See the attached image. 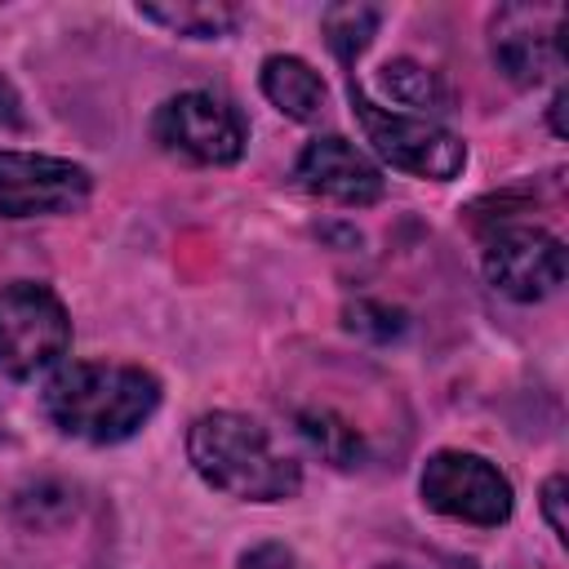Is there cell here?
I'll return each instance as SVG.
<instances>
[{
	"label": "cell",
	"mask_w": 569,
	"mask_h": 569,
	"mask_svg": "<svg viewBox=\"0 0 569 569\" xmlns=\"http://www.w3.org/2000/svg\"><path fill=\"white\" fill-rule=\"evenodd\" d=\"M71 347V320L49 284L13 280L0 284V373L27 382L62 365Z\"/></svg>",
	"instance_id": "obj_3"
},
{
	"label": "cell",
	"mask_w": 569,
	"mask_h": 569,
	"mask_svg": "<svg viewBox=\"0 0 569 569\" xmlns=\"http://www.w3.org/2000/svg\"><path fill=\"white\" fill-rule=\"evenodd\" d=\"M293 178L302 191L320 196V200H333V204H373L382 196V173L373 160H365L347 138L329 133V138H316L302 147L298 164H293Z\"/></svg>",
	"instance_id": "obj_10"
},
{
	"label": "cell",
	"mask_w": 569,
	"mask_h": 569,
	"mask_svg": "<svg viewBox=\"0 0 569 569\" xmlns=\"http://www.w3.org/2000/svg\"><path fill=\"white\" fill-rule=\"evenodd\" d=\"M160 405L156 373L138 365H107V360H71L58 365L44 382V413L62 436L89 445L129 440Z\"/></svg>",
	"instance_id": "obj_1"
},
{
	"label": "cell",
	"mask_w": 569,
	"mask_h": 569,
	"mask_svg": "<svg viewBox=\"0 0 569 569\" xmlns=\"http://www.w3.org/2000/svg\"><path fill=\"white\" fill-rule=\"evenodd\" d=\"M565 476H551L547 485H542V516H547V525H551V533L556 538H569V520H565Z\"/></svg>",
	"instance_id": "obj_17"
},
{
	"label": "cell",
	"mask_w": 569,
	"mask_h": 569,
	"mask_svg": "<svg viewBox=\"0 0 569 569\" xmlns=\"http://www.w3.org/2000/svg\"><path fill=\"white\" fill-rule=\"evenodd\" d=\"M240 569H298V556L284 542H258L240 556Z\"/></svg>",
	"instance_id": "obj_16"
},
{
	"label": "cell",
	"mask_w": 569,
	"mask_h": 569,
	"mask_svg": "<svg viewBox=\"0 0 569 569\" xmlns=\"http://www.w3.org/2000/svg\"><path fill=\"white\" fill-rule=\"evenodd\" d=\"M382 89L400 102V107H422V111H445L449 93L440 84V76L413 58H391L382 67Z\"/></svg>",
	"instance_id": "obj_13"
},
{
	"label": "cell",
	"mask_w": 569,
	"mask_h": 569,
	"mask_svg": "<svg viewBox=\"0 0 569 569\" xmlns=\"http://www.w3.org/2000/svg\"><path fill=\"white\" fill-rule=\"evenodd\" d=\"M138 13L147 22H160L173 36H191V40H218L231 36L240 22V9L231 4H209V0H178V4H138Z\"/></svg>",
	"instance_id": "obj_12"
},
{
	"label": "cell",
	"mask_w": 569,
	"mask_h": 569,
	"mask_svg": "<svg viewBox=\"0 0 569 569\" xmlns=\"http://www.w3.org/2000/svg\"><path fill=\"white\" fill-rule=\"evenodd\" d=\"M485 280L516 298V302H542L565 284V244L560 236L533 227V222H498L485 240Z\"/></svg>",
	"instance_id": "obj_7"
},
{
	"label": "cell",
	"mask_w": 569,
	"mask_h": 569,
	"mask_svg": "<svg viewBox=\"0 0 569 569\" xmlns=\"http://www.w3.org/2000/svg\"><path fill=\"white\" fill-rule=\"evenodd\" d=\"M382 569H405V565H382Z\"/></svg>",
	"instance_id": "obj_20"
},
{
	"label": "cell",
	"mask_w": 569,
	"mask_h": 569,
	"mask_svg": "<svg viewBox=\"0 0 569 569\" xmlns=\"http://www.w3.org/2000/svg\"><path fill=\"white\" fill-rule=\"evenodd\" d=\"M489 53L516 84H542L565 67V9L560 4H502L489 22Z\"/></svg>",
	"instance_id": "obj_8"
},
{
	"label": "cell",
	"mask_w": 569,
	"mask_h": 569,
	"mask_svg": "<svg viewBox=\"0 0 569 569\" xmlns=\"http://www.w3.org/2000/svg\"><path fill=\"white\" fill-rule=\"evenodd\" d=\"M151 138L164 151L187 156L196 164H236L249 142L240 111L227 98L204 93V89L164 98L151 116Z\"/></svg>",
	"instance_id": "obj_6"
},
{
	"label": "cell",
	"mask_w": 569,
	"mask_h": 569,
	"mask_svg": "<svg viewBox=\"0 0 569 569\" xmlns=\"http://www.w3.org/2000/svg\"><path fill=\"white\" fill-rule=\"evenodd\" d=\"M298 431L333 467H356L360 462V431L351 422H342L338 413H329V409H302L298 413Z\"/></svg>",
	"instance_id": "obj_14"
},
{
	"label": "cell",
	"mask_w": 569,
	"mask_h": 569,
	"mask_svg": "<svg viewBox=\"0 0 569 569\" xmlns=\"http://www.w3.org/2000/svg\"><path fill=\"white\" fill-rule=\"evenodd\" d=\"M93 178L84 164L36 151H0V213L4 218H53L89 200Z\"/></svg>",
	"instance_id": "obj_9"
},
{
	"label": "cell",
	"mask_w": 569,
	"mask_h": 569,
	"mask_svg": "<svg viewBox=\"0 0 569 569\" xmlns=\"http://www.w3.org/2000/svg\"><path fill=\"white\" fill-rule=\"evenodd\" d=\"M565 98H569L565 89H556V98H551V129H556L560 138H565Z\"/></svg>",
	"instance_id": "obj_19"
},
{
	"label": "cell",
	"mask_w": 569,
	"mask_h": 569,
	"mask_svg": "<svg viewBox=\"0 0 569 569\" xmlns=\"http://www.w3.org/2000/svg\"><path fill=\"white\" fill-rule=\"evenodd\" d=\"M320 27H325L329 49H333L342 62H351V58L373 40V31H378V9H369V4H333V9H325Z\"/></svg>",
	"instance_id": "obj_15"
},
{
	"label": "cell",
	"mask_w": 569,
	"mask_h": 569,
	"mask_svg": "<svg viewBox=\"0 0 569 569\" xmlns=\"http://www.w3.org/2000/svg\"><path fill=\"white\" fill-rule=\"evenodd\" d=\"M418 489L431 511L462 520V525H485V529L511 520V507H516L511 480L489 458L462 453V449L431 453L418 476Z\"/></svg>",
	"instance_id": "obj_5"
},
{
	"label": "cell",
	"mask_w": 569,
	"mask_h": 569,
	"mask_svg": "<svg viewBox=\"0 0 569 569\" xmlns=\"http://www.w3.org/2000/svg\"><path fill=\"white\" fill-rule=\"evenodd\" d=\"M351 111L365 129V138L373 142V151L391 164L405 169L413 178H431V182H449L462 173L467 164V147L458 133H449L445 124L427 120V116H405L391 107H378L365 89L351 84Z\"/></svg>",
	"instance_id": "obj_4"
},
{
	"label": "cell",
	"mask_w": 569,
	"mask_h": 569,
	"mask_svg": "<svg viewBox=\"0 0 569 569\" xmlns=\"http://www.w3.org/2000/svg\"><path fill=\"white\" fill-rule=\"evenodd\" d=\"M27 124V116H22V98H18V89L0 76V129H22Z\"/></svg>",
	"instance_id": "obj_18"
},
{
	"label": "cell",
	"mask_w": 569,
	"mask_h": 569,
	"mask_svg": "<svg viewBox=\"0 0 569 569\" xmlns=\"http://www.w3.org/2000/svg\"><path fill=\"white\" fill-rule=\"evenodd\" d=\"M0 436H4V418H0Z\"/></svg>",
	"instance_id": "obj_21"
},
{
	"label": "cell",
	"mask_w": 569,
	"mask_h": 569,
	"mask_svg": "<svg viewBox=\"0 0 569 569\" xmlns=\"http://www.w3.org/2000/svg\"><path fill=\"white\" fill-rule=\"evenodd\" d=\"M187 458L209 489L240 502H280L302 485V467L271 440V431L231 409H213L191 422Z\"/></svg>",
	"instance_id": "obj_2"
},
{
	"label": "cell",
	"mask_w": 569,
	"mask_h": 569,
	"mask_svg": "<svg viewBox=\"0 0 569 569\" xmlns=\"http://www.w3.org/2000/svg\"><path fill=\"white\" fill-rule=\"evenodd\" d=\"M258 84H262L267 102H271L276 111H284L289 120L311 124V120L325 116L329 84L320 80V71H316L311 62H302V58H293V53H271V58L262 62Z\"/></svg>",
	"instance_id": "obj_11"
}]
</instances>
